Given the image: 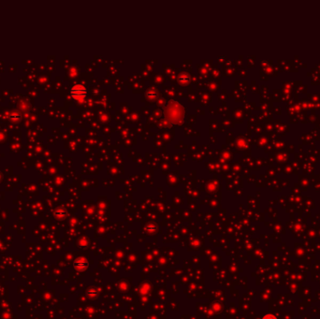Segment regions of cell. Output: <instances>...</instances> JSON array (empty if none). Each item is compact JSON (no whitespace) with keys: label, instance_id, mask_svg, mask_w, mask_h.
<instances>
[{"label":"cell","instance_id":"2","mask_svg":"<svg viewBox=\"0 0 320 319\" xmlns=\"http://www.w3.org/2000/svg\"><path fill=\"white\" fill-rule=\"evenodd\" d=\"M262 319H277L276 316H274L273 314H267L265 315Z\"/></svg>","mask_w":320,"mask_h":319},{"label":"cell","instance_id":"1","mask_svg":"<svg viewBox=\"0 0 320 319\" xmlns=\"http://www.w3.org/2000/svg\"><path fill=\"white\" fill-rule=\"evenodd\" d=\"M70 94L75 98L83 97V96H84L86 95V89L83 86H82V85H75V86H73L71 88Z\"/></svg>","mask_w":320,"mask_h":319}]
</instances>
